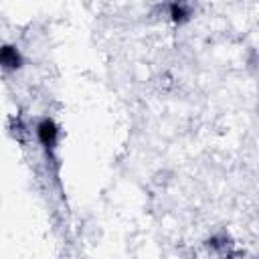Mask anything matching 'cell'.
Listing matches in <instances>:
<instances>
[{"mask_svg": "<svg viewBox=\"0 0 259 259\" xmlns=\"http://www.w3.org/2000/svg\"><path fill=\"white\" fill-rule=\"evenodd\" d=\"M36 134H38V140H40V144H42L45 148H53L55 142H57L59 130H57V125H55L51 119H42V121L38 123Z\"/></svg>", "mask_w": 259, "mask_h": 259, "instance_id": "cell-1", "label": "cell"}, {"mask_svg": "<svg viewBox=\"0 0 259 259\" xmlns=\"http://www.w3.org/2000/svg\"><path fill=\"white\" fill-rule=\"evenodd\" d=\"M22 63L20 59V53L14 49V47H0V65L4 69H18Z\"/></svg>", "mask_w": 259, "mask_h": 259, "instance_id": "cell-2", "label": "cell"}, {"mask_svg": "<svg viewBox=\"0 0 259 259\" xmlns=\"http://www.w3.org/2000/svg\"><path fill=\"white\" fill-rule=\"evenodd\" d=\"M170 14H172V18H174L176 22H180V20H184V16H186V8L180 6V4H172Z\"/></svg>", "mask_w": 259, "mask_h": 259, "instance_id": "cell-3", "label": "cell"}]
</instances>
